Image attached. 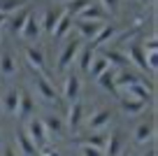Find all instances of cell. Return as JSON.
Here are the masks:
<instances>
[{"label": "cell", "mask_w": 158, "mask_h": 156, "mask_svg": "<svg viewBox=\"0 0 158 156\" xmlns=\"http://www.w3.org/2000/svg\"><path fill=\"white\" fill-rule=\"evenodd\" d=\"M84 47V42L79 37H72L68 44H65L63 49H60V54H58V61H56V72H65V70L70 68V65L77 61L79 56V49Z\"/></svg>", "instance_id": "6da1fadb"}, {"label": "cell", "mask_w": 158, "mask_h": 156, "mask_svg": "<svg viewBox=\"0 0 158 156\" xmlns=\"http://www.w3.org/2000/svg\"><path fill=\"white\" fill-rule=\"evenodd\" d=\"M23 131L28 133V137L33 140V145L37 147V149H44V147H49V137H47V131H44V124H42V119L30 117Z\"/></svg>", "instance_id": "7a4b0ae2"}, {"label": "cell", "mask_w": 158, "mask_h": 156, "mask_svg": "<svg viewBox=\"0 0 158 156\" xmlns=\"http://www.w3.org/2000/svg\"><path fill=\"white\" fill-rule=\"evenodd\" d=\"M33 82H35V91L44 98V100H49V102H56V100H58V91H56L54 82H51V77H49L47 72H35Z\"/></svg>", "instance_id": "3957f363"}, {"label": "cell", "mask_w": 158, "mask_h": 156, "mask_svg": "<svg viewBox=\"0 0 158 156\" xmlns=\"http://www.w3.org/2000/svg\"><path fill=\"white\" fill-rule=\"evenodd\" d=\"M79 91H81V75L79 72H68L63 79V86H60V93L68 102H74L79 98Z\"/></svg>", "instance_id": "277c9868"}, {"label": "cell", "mask_w": 158, "mask_h": 156, "mask_svg": "<svg viewBox=\"0 0 158 156\" xmlns=\"http://www.w3.org/2000/svg\"><path fill=\"white\" fill-rule=\"evenodd\" d=\"M126 58L130 61V63L135 65V68L139 70V72H144V75H149L151 77V82H156V75L149 70V65H147V58H144V49H142V44H130L128 47V56Z\"/></svg>", "instance_id": "5b68a950"}, {"label": "cell", "mask_w": 158, "mask_h": 156, "mask_svg": "<svg viewBox=\"0 0 158 156\" xmlns=\"http://www.w3.org/2000/svg\"><path fill=\"white\" fill-rule=\"evenodd\" d=\"M23 56H26L28 68H33V72H44L47 61H44V51H42L40 47H26Z\"/></svg>", "instance_id": "8992f818"}, {"label": "cell", "mask_w": 158, "mask_h": 156, "mask_svg": "<svg viewBox=\"0 0 158 156\" xmlns=\"http://www.w3.org/2000/svg\"><path fill=\"white\" fill-rule=\"evenodd\" d=\"M81 124H84V102L77 98V100L72 102L70 112H68V121H65V128H68V131H72V133H77Z\"/></svg>", "instance_id": "52a82bcc"}, {"label": "cell", "mask_w": 158, "mask_h": 156, "mask_svg": "<svg viewBox=\"0 0 158 156\" xmlns=\"http://www.w3.org/2000/svg\"><path fill=\"white\" fill-rule=\"evenodd\" d=\"M116 35H118V28H116L114 24H107V21H105V24L100 26V30L95 33V37L91 40V47H93V49H100L102 44H107L109 40H114Z\"/></svg>", "instance_id": "ba28073f"}, {"label": "cell", "mask_w": 158, "mask_h": 156, "mask_svg": "<svg viewBox=\"0 0 158 156\" xmlns=\"http://www.w3.org/2000/svg\"><path fill=\"white\" fill-rule=\"evenodd\" d=\"M121 112L126 114V117H139L142 112H147V107H149V102H144V100H135V98H128V96H123L121 98Z\"/></svg>", "instance_id": "9c48e42d"}, {"label": "cell", "mask_w": 158, "mask_h": 156, "mask_svg": "<svg viewBox=\"0 0 158 156\" xmlns=\"http://www.w3.org/2000/svg\"><path fill=\"white\" fill-rule=\"evenodd\" d=\"M137 82H142V77L137 72H133V70H126V68H118L116 75H114V84H116L118 91H126L128 86H133Z\"/></svg>", "instance_id": "30bf717a"}, {"label": "cell", "mask_w": 158, "mask_h": 156, "mask_svg": "<svg viewBox=\"0 0 158 156\" xmlns=\"http://www.w3.org/2000/svg\"><path fill=\"white\" fill-rule=\"evenodd\" d=\"M42 124H44V131H47V137H63L65 135V121L60 117H56V114H49V117L42 119Z\"/></svg>", "instance_id": "8fae6325"}, {"label": "cell", "mask_w": 158, "mask_h": 156, "mask_svg": "<svg viewBox=\"0 0 158 156\" xmlns=\"http://www.w3.org/2000/svg\"><path fill=\"white\" fill-rule=\"evenodd\" d=\"M60 16H63V10H56V7H47V10L42 12V21H40V28L44 30L47 35H51Z\"/></svg>", "instance_id": "7c38bea8"}, {"label": "cell", "mask_w": 158, "mask_h": 156, "mask_svg": "<svg viewBox=\"0 0 158 156\" xmlns=\"http://www.w3.org/2000/svg\"><path fill=\"white\" fill-rule=\"evenodd\" d=\"M30 14H33L30 5H28V7H23V10H19V12H14V14L7 19V28H10L14 35H19L21 30H23V26H26V21H28V16H30Z\"/></svg>", "instance_id": "4fadbf2b"}, {"label": "cell", "mask_w": 158, "mask_h": 156, "mask_svg": "<svg viewBox=\"0 0 158 156\" xmlns=\"http://www.w3.org/2000/svg\"><path fill=\"white\" fill-rule=\"evenodd\" d=\"M114 75H116V68H107L98 79H95V84H98V86L102 89L105 93H112V96L118 98V96H121V91H118L116 84H114Z\"/></svg>", "instance_id": "5bb4252c"}, {"label": "cell", "mask_w": 158, "mask_h": 156, "mask_svg": "<svg viewBox=\"0 0 158 156\" xmlns=\"http://www.w3.org/2000/svg\"><path fill=\"white\" fill-rule=\"evenodd\" d=\"M100 56L109 63V68H126L128 65V58H126L123 49H100Z\"/></svg>", "instance_id": "9a60e30c"}, {"label": "cell", "mask_w": 158, "mask_h": 156, "mask_svg": "<svg viewBox=\"0 0 158 156\" xmlns=\"http://www.w3.org/2000/svg\"><path fill=\"white\" fill-rule=\"evenodd\" d=\"M35 112V100L30 96V91L21 89V96H19V110H16V117L19 119H30Z\"/></svg>", "instance_id": "2e32d148"}, {"label": "cell", "mask_w": 158, "mask_h": 156, "mask_svg": "<svg viewBox=\"0 0 158 156\" xmlns=\"http://www.w3.org/2000/svg\"><path fill=\"white\" fill-rule=\"evenodd\" d=\"M153 133H156V124H153V121H144V124H139V126L135 128V133H133V142L142 147V145H147V142H151Z\"/></svg>", "instance_id": "e0dca14e"}, {"label": "cell", "mask_w": 158, "mask_h": 156, "mask_svg": "<svg viewBox=\"0 0 158 156\" xmlns=\"http://www.w3.org/2000/svg\"><path fill=\"white\" fill-rule=\"evenodd\" d=\"M112 121V110H98V112H93L89 117V128H91V133H100L107 124Z\"/></svg>", "instance_id": "ac0fdd59"}, {"label": "cell", "mask_w": 158, "mask_h": 156, "mask_svg": "<svg viewBox=\"0 0 158 156\" xmlns=\"http://www.w3.org/2000/svg\"><path fill=\"white\" fill-rule=\"evenodd\" d=\"M72 26L77 28V33H79V40H93L95 37V33L100 30V21H74L72 19Z\"/></svg>", "instance_id": "d6986e66"}, {"label": "cell", "mask_w": 158, "mask_h": 156, "mask_svg": "<svg viewBox=\"0 0 158 156\" xmlns=\"http://www.w3.org/2000/svg\"><path fill=\"white\" fill-rule=\"evenodd\" d=\"M93 58H95V49L91 47V44H84V47L79 49V56H77V61H74V63L79 65V75H89V68H91V63H93Z\"/></svg>", "instance_id": "ffe728a7"}, {"label": "cell", "mask_w": 158, "mask_h": 156, "mask_svg": "<svg viewBox=\"0 0 158 156\" xmlns=\"http://www.w3.org/2000/svg\"><path fill=\"white\" fill-rule=\"evenodd\" d=\"M16 68H19L16 56L5 49V51L0 54V75H2V77H14V75H16Z\"/></svg>", "instance_id": "44dd1931"}, {"label": "cell", "mask_w": 158, "mask_h": 156, "mask_svg": "<svg viewBox=\"0 0 158 156\" xmlns=\"http://www.w3.org/2000/svg\"><path fill=\"white\" fill-rule=\"evenodd\" d=\"M72 19L74 21H100V24H105V21H107V14L102 12L100 5H93V2H91L84 12H79V14L72 16Z\"/></svg>", "instance_id": "7402d4cb"}, {"label": "cell", "mask_w": 158, "mask_h": 156, "mask_svg": "<svg viewBox=\"0 0 158 156\" xmlns=\"http://www.w3.org/2000/svg\"><path fill=\"white\" fill-rule=\"evenodd\" d=\"M16 142H19V149H21L23 156H40V149L33 145V140L28 137V133H26L23 128L16 131Z\"/></svg>", "instance_id": "603a6c76"}, {"label": "cell", "mask_w": 158, "mask_h": 156, "mask_svg": "<svg viewBox=\"0 0 158 156\" xmlns=\"http://www.w3.org/2000/svg\"><path fill=\"white\" fill-rule=\"evenodd\" d=\"M40 33H42V28H40V19L35 14H30L28 16V21H26V26H23V30H21V37L23 40H28V42H33V40H37L40 37Z\"/></svg>", "instance_id": "cb8c5ba5"}, {"label": "cell", "mask_w": 158, "mask_h": 156, "mask_svg": "<svg viewBox=\"0 0 158 156\" xmlns=\"http://www.w3.org/2000/svg\"><path fill=\"white\" fill-rule=\"evenodd\" d=\"M70 30H72V16L63 10V16L58 19V24H56L51 37H54V40H63V37H68V35H70Z\"/></svg>", "instance_id": "d4e9b609"}, {"label": "cell", "mask_w": 158, "mask_h": 156, "mask_svg": "<svg viewBox=\"0 0 158 156\" xmlns=\"http://www.w3.org/2000/svg\"><path fill=\"white\" fill-rule=\"evenodd\" d=\"M123 149V135L121 133H112L107 137V147H105V156H118Z\"/></svg>", "instance_id": "484cf974"}, {"label": "cell", "mask_w": 158, "mask_h": 156, "mask_svg": "<svg viewBox=\"0 0 158 156\" xmlns=\"http://www.w3.org/2000/svg\"><path fill=\"white\" fill-rule=\"evenodd\" d=\"M19 96H21V89H10L2 98V107H5L7 114H16L19 110Z\"/></svg>", "instance_id": "4316f807"}, {"label": "cell", "mask_w": 158, "mask_h": 156, "mask_svg": "<svg viewBox=\"0 0 158 156\" xmlns=\"http://www.w3.org/2000/svg\"><path fill=\"white\" fill-rule=\"evenodd\" d=\"M107 133H89L86 137H81L79 142H84V145H91V147H95V149H100V151H105V147H107Z\"/></svg>", "instance_id": "83f0119b"}, {"label": "cell", "mask_w": 158, "mask_h": 156, "mask_svg": "<svg viewBox=\"0 0 158 156\" xmlns=\"http://www.w3.org/2000/svg\"><path fill=\"white\" fill-rule=\"evenodd\" d=\"M23 7H28V0H0V14L7 16H12L14 12L23 10Z\"/></svg>", "instance_id": "f1b7e54d"}, {"label": "cell", "mask_w": 158, "mask_h": 156, "mask_svg": "<svg viewBox=\"0 0 158 156\" xmlns=\"http://www.w3.org/2000/svg\"><path fill=\"white\" fill-rule=\"evenodd\" d=\"M107 68H109L107 61H105L102 56H95L93 63H91V68H89V77H91V79H98V77H100V75H102Z\"/></svg>", "instance_id": "f546056e"}, {"label": "cell", "mask_w": 158, "mask_h": 156, "mask_svg": "<svg viewBox=\"0 0 158 156\" xmlns=\"http://www.w3.org/2000/svg\"><path fill=\"white\" fill-rule=\"evenodd\" d=\"M91 2H93V0H70V5H68V10H65V12H68L70 16H77L79 12H84Z\"/></svg>", "instance_id": "4dcf8cb0"}, {"label": "cell", "mask_w": 158, "mask_h": 156, "mask_svg": "<svg viewBox=\"0 0 158 156\" xmlns=\"http://www.w3.org/2000/svg\"><path fill=\"white\" fill-rule=\"evenodd\" d=\"M77 147H79V156H105V151L95 149L91 145H84V142H77Z\"/></svg>", "instance_id": "1f68e13d"}, {"label": "cell", "mask_w": 158, "mask_h": 156, "mask_svg": "<svg viewBox=\"0 0 158 156\" xmlns=\"http://www.w3.org/2000/svg\"><path fill=\"white\" fill-rule=\"evenodd\" d=\"M118 5H121V0H102V12L105 14H118Z\"/></svg>", "instance_id": "d6a6232c"}, {"label": "cell", "mask_w": 158, "mask_h": 156, "mask_svg": "<svg viewBox=\"0 0 158 156\" xmlns=\"http://www.w3.org/2000/svg\"><path fill=\"white\" fill-rule=\"evenodd\" d=\"M144 51H153V49H158V35L151 33L149 37H144V44H142Z\"/></svg>", "instance_id": "836d02e7"}, {"label": "cell", "mask_w": 158, "mask_h": 156, "mask_svg": "<svg viewBox=\"0 0 158 156\" xmlns=\"http://www.w3.org/2000/svg\"><path fill=\"white\" fill-rule=\"evenodd\" d=\"M156 56H158V49H153V51H144V58H147V65H149V70H151L153 75H156Z\"/></svg>", "instance_id": "e575fe53"}, {"label": "cell", "mask_w": 158, "mask_h": 156, "mask_svg": "<svg viewBox=\"0 0 158 156\" xmlns=\"http://www.w3.org/2000/svg\"><path fill=\"white\" fill-rule=\"evenodd\" d=\"M40 156H63L60 151L51 149V147H44V149H40Z\"/></svg>", "instance_id": "d590c367"}, {"label": "cell", "mask_w": 158, "mask_h": 156, "mask_svg": "<svg viewBox=\"0 0 158 156\" xmlns=\"http://www.w3.org/2000/svg\"><path fill=\"white\" fill-rule=\"evenodd\" d=\"M2 156H19V154H16V149H14L12 145H7V147H5V151H2Z\"/></svg>", "instance_id": "8d00e7d4"}, {"label": "cell", "mask_w": 158, "mask_h": 156, "mask_svg": "<svg viewBox=\"0 0 158 156\" xmlns=\"http://www.w3.org/2000/svg\"><path fill=\"white\" fill-rule=\"evenodd\" d=\"M7 19H10L7 14H0V28H2V26H7Z\"/></svg>", "instance_id": "74e56055"}, {"label": "cell", "mask_w": 158, "mask_h": 156, "mask_svg": "<svg viewBox=\"0 0 158 156\" xmlns=\"http://www.w3.org/2000/svg\"><path fill=\"white\" fill-rule=\"evenodd\" d=\"M142 156H156V149H153V147H151V149H149L147 154H142Z\"/></svg>", "instance_id": "f35d334b"}, {"label": "cell", "mask_w": 158, "mask_h": 156, "mask_svg": "<svg viewBox=\"0 0 158 156\" xmlns=\"http://www.w3.org/2000/svg\"><path fill=\"white\" fill-rule=\"evenodd\" d=\"M118 156H130V154H128V151H121V154H118Z\"/></svg>", "instance_id": "ab89813d"}, {"label": "cell", "mask_w": 158, "mask_h": 156, "mask_svg": "<svg viewBox=\"0 0 158 156\" xmlns=\"http://www.w3.org/2000/svg\"><path fill=\"white\" fill-rule=\"evenodd\" d=\"M144 2H149V5H153V2H156V0H144Z\"/></svg>", "instance_id": "60d3db41"}, {"label": "cell", "mask_w": 158, "mask_h": 156, "mask_svg": "<svg viewBox=\"0 0 158 156\" xmlns=\"http://www.w3.org/2000/svg\"><path fill=\"white\" fill-rule=\"evenodd\" d=\"M0 37H2V28H0Z\"/></svg>", "instance_id": "b9f144b4"}]
</instances>
